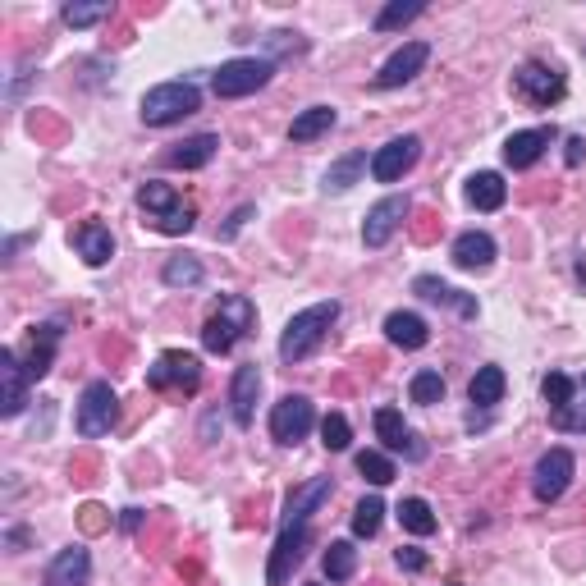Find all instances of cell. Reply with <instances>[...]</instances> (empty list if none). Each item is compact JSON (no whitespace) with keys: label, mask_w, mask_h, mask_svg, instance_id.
<instances>
[{"label":"cell","mask_w":586,"mask_h":586,"mask_svg":"<svg viewBox=\"0 0 586 586\" xmlns=\"http://www.w3.org/2000/svg\"><path fill=\"white\" fill-rule=\"evenodd\" d=\"M335 321H339V303H335V298L312 303V307H303V312H293L289 326H284V335H280V362H289V367L307 362L316 348L326 344V335H330V326H335Z\"/></svg>","instance_id":"6da1fadb"},{"label":"cell","mask_w":586,"mask_h":586,"mask_svg":"<svg viewBox=\"0 0 586 586\" xmlns=\"http://www.w3.org/2000/svg\"><path fill=\"white\" fill-rule=\"evenodd\" d=\"M545 408H550V426L568 435H586V371L568 376V371H550L541 380Z\"/></svg>","instance_id":"7a4b0ae2"},{"label":"cell","mask_w":586,"mask_h":586,"mask_svg":"<svg viewBox=\"0 0 586 586\" xmlns=\"http://www.w3.org/2000/svg\"><path fill=\"white\" fill-rule=\"evenodd\" d=\"M252 326H257V307H252V298L225 293V298L216 303V312L207 316V326H202V348H207V353H229Z\"/></svg>","instance_id":"3957f363"},{"label":"cell","mask_w":586,"mask_h":586,"mask_svg":"<svg viewBox=\"0 0 586 586\" xmlns=\"http://www.w3.org/2000/svg\"><path fill=\"white\" fill-rule=\"evenodd\" d=\"M202 110V92L197 83L188 78H174V83H156L147 97H142V124H152V129H165V124H179L188 115Z\"/></svg>","instance_id":"277c9868"},{"label":"cell","mask_w":586,"mask_h":586,"mask_svg":"<svg viewBox=\"0 0 586 586\" xmlns=\"http://www.w3.org/2000/svg\"><path fill=\"white\" fill-rule=\"evenodd\" d=\"M138 207L147 211V220H152L161 234H188V229L197 225V207L184 202V193H174L161 179H147V184L138 188Z\"/></svg>","instance_id":"5b68a950"},{"label":"cell","mask_w":586,"mask_h":586,"mask_svg":"<svg viewBox=\"0 0 586 586\" xmlns=\"http://www.w3.org/2000/svg\"><path fill=\"white\" fill-rule=\"evenodd\" d=\"M120 422V394L110 390V380H92L83 394H78V435L83 440H97V435H110V426Z\"/></svg>","instance_id":"8992f818"},{"label":"cell","mask_w":586,"mask_h":586,"mask_svg":"<svg viewBox=\"0 0 586 586\" xmlns=\"http://www.w3.org/2000/svg\"><path fill=\"white\" fill-rule=\"evenodd\" d=\"M271 74H275V60L239 55V60H225V65L216 69L211 87H216V97L234 101V97H252V92H261V87L271 83Z\"/></svg>","instance_id":"52a82bcc"},{"label":"cell","mask_w":586,"mask_h":586,"mask_svg":"<svg viewBox=\"0 0 586 586\" xmlns=\"http://www.w3.org/2000/svg\"><path fill=\"white\" fill-rule=\"evenodd\" d=\"M513 92H518L527 106L550 110V106L564 101L568 83H564V74H559L554 65H545V60H522L518 74H513Z\"/></svg>","instance_id":"ba28073f"},{"label":"cell","mask_w":586,"mask_h":586,"mask_svg":"<svg viewBox=\"0 0 586 586\" xmlns=\"http://www.w3.org/2000/svg\"><path fill=\"white\" fill-rule=\"evenodd\" d=\"M573 472H577L573 449H564V445L545 449V454L536 458V472H532V490H536V500H541V504L564 500V490L573 486Z\"/></svg>","instance_id":"9c48e42d"},{"label":"cell","mask_w":586,"mask_h":586,"mask_svg":"<svg viewBox=\"0 0 586 586\" xmlns=\"http://www.w3.org/2000/svg\"><path fill=\"white\" fill-rule=\"evenodd\" d=\"M307 541H312V522H280V536H275L271 564H266V582L284 586L293 577V568L303 564Z\"/></svg>","instance_id":"30bf717a"},{"label":"cell","mask_w":586,"mask_h":586,"mask_svg":"<svg viewBox=\"0 0 586 586\" xmlns=\"http://www.w3.org/2000/svg\"><path fill=\"white\" fill-rule=\"evenodd\" d=\"M316 426V408L307 394H284L280 403L271 408V435L275 445H298L307 440V431Z\"/></svg>","instance_id":"8fae6325"},{"label":"cell","mask_w":586,"mask_h":586,"mask_svg":"<svg viewBox=\"0 0 586 586\" xmlns=\"http://www.w3.org/2000/svg\"><path fill=\"white\" fill-rule=\"evenodd\" d=\"M147 385L152 390H179V394H197L202 385V362L193 353H161L147 367Z\"/></svg>","instance_id":"7c38bea8"},{"label":"cell","mask_w":586,"mask_h":586,"mask_svg":"<svg viewBox=\"0 0 586 586\" xmlns=\"http://www.w3.org/2000/svg\"><path fill=\"white\" fill-rule=\"evenodd\" d=\"M417 156H422V138H417V133L390 138L376 156H371V179H376V184H399L403 174L417 165Z\"/></svg>","instance_id":"4fadbf2b"},{"label":"cell","mask_w":586,"mask_h":586,"mask_svg":"<svg viewBox=\"0 0 586 586\" xmlns=\"http://www.w3.org/2000/svg\"><path fill=\"white\" fill-rule=\"evenodd\" d=\"M408 211H413L408 193L380 197L376 207L367 211V220H362V243H367V248H385V243L394 239V229L403 225V216H408Z\"/></svg>","instance_id":"5bb4252c"},{"label":"cell","mask_w":586,"mask_h":586,"mask_svg":"<svg viewBox=\"0 0 586 586\" xmlns=\"http://www.w3.org/2000/svg\"><path fill=\"white\" fill-rule=\"evenodd\" d=\"M376 435H380V445L390 449V454H403L408 463H422V458H426L422 435L403 422L399 408H376Z\"/></svg>","instance_id":"9a60e30c"},{"label":"cell","mask_w":586,"mask_h":586,"mask_svg":"<svg viewBox=\"0 0 586 586\" xmlns=\"http://www.w3.org/2000/svg\"><path fill=\"white\" fill-rule=\"evenodd\" d=\"M426 60H431V46L426 42H403L399 51L380 65V74H376V87L380 92H390V87H403V83H413L417 74L426 69Z\"/></svg>","instance_id":"2e32d148"},{"label":"cell","mask_w":586,"mask_h":586,"mask_svg":"<svg viewBox=\"0 0 586 586\" xmlns=\"http://www.w3.org/2000/svg\"><path fill=\"white\" fill-rule=\"evenodd\" d=\"M257 394H261V367L257 362H243V367L234 371V380H229V417H234V426H252V417H257Z\"/></svg>","instance_id":"e0dca14e"},{"label":"cell","mask_w":586,"mask_h":586,"mask_svg":"<svg viewBox=\"0 0 586 586\" xmlns=\"http://www.w3.org/2000/svg\"><path fill=\"white\" fill-rule=\"evenodd\" d=\"M0 385H5V394H0V417H19L23 403H28V371H23L19 353L14 348H0Z\"/></svg>","instance_id":"ac0fdd59"},{"label":"cell","mask_w":586,"mask_h":586,"mask_svg":"<svg viewBox=\"0 0 586 586\" xmlns=\"http://www.w3.org/2000/svg\"><path fill=\"white\" fill-rule=\"evenodd\" d=\"M330 495H335V481L330 477H312V481H303V486H293V495L284 500L280 522H312V513L321 509Z\"/></svg>","instance_id":"d6986e66"},{"label":"cell","mask_w":586,"mask_h":586,"mask_svg":"<svg viewBox=\"0 0 586 586\" xmlns=\"http://www.w3.org/2000/svg\"><path fill=\"white\" fill-rule=\"evenodd\" d=\"M554 138H559L554 129H522V133H513V138L504 142V165H509V170H532Z\"/></svg>","instance_id":"ffe728a7"},{"label":"cell","mask_w":586,"mask_h":586,"mask_svg":"<svg viewBox=\"0 0 586 586\" xmlns=\"http://www.w3.org/2000/svg\"><path fill=\"white\" fill-rule=\"evenodd\" d=\"M413 293H417V298H426V303L454 307L463 321H472V316H477V298H472V293H463V289H454V284H445L440 275H417Z\"/></svg>","instance_id":"44dd1931"},{"label":"cell","mask_w":586,"mask_h":586,"mask_svg":"<svg viewBox=\"0 0 586 586\" xmlns=\"http://www.w3.org/2000/svg\"><path fill=\"white\" fill-rule=\"evenodd\" d=\"M87 577H92V554L83 545L60 550L51 559V568H46V586H87Z\"/></svg>","instance_id":"7402d4cb"},{"label":"cell","mask_w":586,"mask_h":586,"mask_svg":"<svg viewBox=\"0 0 586 586\" xmlns=\"http://www.w3.org/2000/svg\"><path fill=\"white\" fill-rule=\"evenodd\" d=\"M449 257H454V266H463V271H486L490 261H495V239H490L486 229H467V234L454 239Z\"/></svg>","instance_id":"603a6c76"},{"label":"cell","mask_w":586,"mask_h":586,"mask_svg":"<svg viewBox=\"0 0 586 586\" xmlns=\"http://www.w3.org/2000/svg\"><path fill=\"white\" fill-rule=\"evenodd\" d=\"M74 248L87 266H106V261L115 257V234H110L101 220H83V225L74 229Z\"/></svg>","instance_id":"cb8c5ba5"},{"label":"cell","mask_w":586,"mask_h":586,"mask_svg":"<svg viewBox=\"0 0 586 586\" xmlns=\"http://www.w3.org/2000/svg\"><path fill=\"white\" fill-rule=\"evenodd\" d=\"M60 321H46V326H33V348H28V362H23V371H28V380H42L46 371H51L55 362V348H60Z\"/></svg>","instance_id":"d4e9b609"},{"label":"cell","mask_w":586,"mask_h":586,"mask_svg":"<svg viewBox=\"0 0 586 586\" xmlns=\"http://www.w3.org/2000/svg\"><path fill=\"white\" fill-rule=\"evenodd\" d=\"M216 147H220L216 133H197V138L174 142V152H165V165L170 170H202V165H211Z\"/></svg>","instance_id":"484cf974"},{"label":"cell","mask_w":586,"mask_h":586,"mask_svg":"<svg viewBox=\"0 0 586 586\" xmlns=\"http://www.w3.org/2000/svg\"><path fill=\"white\" fill-rule=\"evenodd\" d=\"M385 339H390L394 348H426V339H431V330H426V321L417 312H390L385 316Z\"/></svg>","instance_id":"4316f807"},{"label":"cell","mask_w":586,"mask_h":586,"mask_svg":"<svg viewBox=\"0 0 586 586\" xmlns=\"http://www.w3.org/2000/svg\"><path fill=\"white\" fill-rule=\"evenodd\" d=\"M504 197H509V184H504L495 170H481V174L467 179V202H472L477 211H500Z\"/></svg>","instance_id":"83f0119b"},{"label":"cell","mask_w":586,"mask_h":586,"mask_svg":"<svg viewBox=\"0 0 586 586\" xmlns=\"http://www.w3.org/2000/svg\"><path fill=\"white\" fill-rule=\"evenodd\" d=\"M335 106H312V110H303L298 120L289 124V142H316V138H326L330 129H335Z\"/></svg>","instance_id":"f1b7e54d"},{"label":"cell","mask_w":586,"mask_h":586,"mask_svg":"<svg viewBox=\"0 0 586 586\" xmlns=\"http://www.w3.org/2000/svg\"><path fill=\"white\" fill-rule=\"evenodd\" d=\"M362 170H367V152H348L326 170V184L321 188H326V193H348V188L362 179Z\"/></svg>","instance_id":"f546056e"},{"label":"cell","mask_w":586,"mask_h":586,"mask_svg":"<svg viewBox=\"0 0 586 586\" xmlns=\"http://www.w3.org/2000/svg\"><path fill=\"white\" fill-rule=\"evenodd\" d=\"M504 371L500 367H481L477 376H472V385H467V399L477 403V408H495V403L504 399Z\"/></svg>","instance_id":"4dcf8cb0"},{"label":"cell","mask_w":586,"mask_h":586,"mask_svg":"<svg viewBox=\"0 0 586 586\" xmlns=\"http://www.w3.org/2000/svg\"><path fill=\"white\" fill-rule=\"evenodd\" d=\"M399 522H403V532H413V536H431L440 522H435L431 504L422 500V495H408V500L399 504Z\"/></svg>","instance_id":"1f68e13d"},{"label":"cell","mask_w":586,"mask_h":586,"mask_svg":"<svg viewBox=\"0 0 586 586\" xmlns=\"http://www.w3.org/2000/svg\"><path fill=\"white\" fill-rule=\"evenodd\" d=\"M321 568H326L330 582H348V577L358 573V550H353V541H330Z\"/></svg>","instance_id":"d6a6232c"},{"label":"cell","mask_w":586,"mask_h":586,"mask_svg":"<svg viewBox=\"0 0 586 586\" xmlns=\"http://www.w3.org/2000/svg\"><path fill=\"white\" fill-rule=\"evenodd\" d=\"M422 14H426L422 0H390V5L376 14V33H394V28H408V23L422 19Z\"/></svg>","instance_id":"836d02e7"},{"label":"cell","mask_w":586,"mask_h":586,"mask_svg":"<svg viewBox=\"0 0 586 586\" xmlns=\"http://www.w3.org/2000/svg\"><path fill=\"white\" fill-rule=\"evenodd\" d=\"M161 280L170 284V289H193V284H202V261L197 257H170L161 266Z\"/></svg>","instance_id":"e575fe53"},{"label":"cell","mask_w":586,"mask_h":586,"mask_svg":"<svg viewBox=\"0 0 586 586\" xmlns=\"http://www.w3.org/2000/svg\"><path fill=\"white\" fill-rule=\"evenodd\" d=\"M408 399L413 403H422V408H431V403H440L445 399V376H440V371H417L413 376V385H408Z\"/></svg>","instance_id":"d590c367"},{"label":"cell","mask_w":586,"mask_h":586,"mask_svg":"<svg viewBox=\"0 0 586 586\" xmlns=\"http://www.w3.org/2000/svg\"><path fill=\"white\" fill-rule=\"evenodd\" d=\"M380 518H385V504H380V495H367V500L353 509V536L371 541V536L380 532Z\"/></svg>","instance_id":"8d00e7d4"},{"label":"cell","mask_w":586,"mask_h":586,"mask_svg":"<svg viewBox=\"0 0 586 586\" xmlns=\"http://www.w3.org/2000/svg\"><path fill=\"white\" fill-rule=\"evenodd\" d=\"M348 440H353V426H348L344 413H326V417H321V445H326L330 454H344Z\"/></svg>","instance_id":"74e56055"},{"label":"cell","mask_w":586,"mask_h":586,"mask_svg":"<svg viewBox=\"0 0 586 586\" xmlns=\"http://www.w3.org/2000/svg\"><path fill=\"white\" fill-rule=\"evenodd\" d=\"M358 472L371 481V486H390L394 481V463L385 454H376V449H362L358 454Z\"/></svg>","instance_id":"f35d334b"},{"label":"cell","mask_w":586,"mask_h":586,"mask_svg":"<svg viewBox=\"0 0 586 586\" xmlns=\"http://www.w3.org/2000/svg\"><path fill=\"white\" fill-rule=\"evenodd\" d=\"M110 14V5H65V23L69 28H92Z\"/></svg>","instance_id":"ab89813d"},{"label":"cell","mask_w":586,"mask_h":586,"mask_svg":"<svg viewBox=\"0 0 586 586\" xmlns=\"http://www.w3.org/2000/svg\"><path fill=\"white\" fill-rule=\"evenodd\" d=\"M252 216H257V207H252V202H248V207H239V211H234V216L225 220V229H220V243H229V239H234V234H239V229L248 225Z\"/></svg>","instance_id":"60d3db41"},{"label":"cell","mask_w":586,"mask_h":586,"mask_svg":"<svg viewBox=\"0 0 586 586\" xmlns=\"http://www.w3.org/2000/svg\"><path fill=\"white\" fill-rule=\"evenodd\" d=\"M394 559H399L403 573H422V568H426V554L417 550V545H403V550H394Z\"/></svg>","instance_id":"b9f144b4"},{"label":"cell","mask_w":586,"mask_h":586,"mask_svg":"<svg viewBox=\"0 0 586 586\" xmlns=\"http://www.w3.org/2000/svg\"><path fill=\"white\" fill-rule=\"evenodd\" d=\"M564 161H568V165H582V161H586V138H568Z\"/></svg>","instance_id":"7bdbcfd3"},{"label":"cell","mask_w":586,"mask_h":586,"mask_svg":"<svg viewBox=\"0 0 586 586\" xmlns=\"http://www.w3.org/2000/svg\"><path fill=\"white\" fill-rule=\"evenodd\" d=\"M138 522H142V513H138V509H124V532H133Z\"/></svg>","instance_id":"ee69618b"},{"label":"cell","mask_w":586,"mask_h":586,"mask_svg":"<svg viewBox=\"0 0 586 586\" xmlns=\"http://www.w3.org/2000/svg\"><path fill=\"white\" fill-rule=\"evenodd\" d=\"M454 586H458V582H454Z\"/></svg>","instance_id":"f6af8a7d"}]
</instances>
